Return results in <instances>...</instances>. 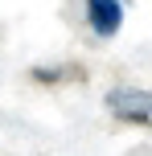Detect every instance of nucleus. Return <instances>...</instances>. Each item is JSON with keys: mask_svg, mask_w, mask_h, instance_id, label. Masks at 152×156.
Instances as JSON below:
<instances>
[{"mask_svg": "<svg viewBox=\"0 0 152 156\" xmlns=\"http://www.w3.org/2000/svg\"><path fill=\"white\" fill-rule=\"evenodd\" d=\"M107 111L123 123H140L152 127V90H140V86H115L107 94Z\"/></svg>", "mask_w": 152, "mask_h": 156, "instance_id": "f257e3e1", "label": "nucleus"}, {"mask_svg": "<svg viewBox=\"0 0 152 156\" xmlns=\"http://www.w3.org/2000/svg\"><path fill=\"white\" fill-rule=\"evenodd\" d=\"M87 21L99 37H115L123 25V4L119 0H87Z\"/></svg>", "mask_w": 152, "mask_h": 156, "instance_id": "f03ea898", "label": "nucleus"}]
</instances>
